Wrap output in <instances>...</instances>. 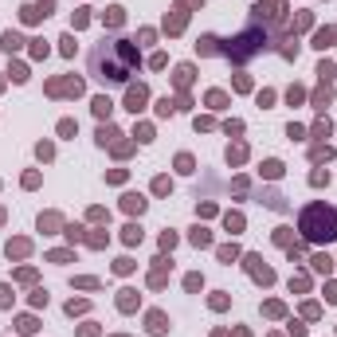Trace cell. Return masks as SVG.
Segmentation results:
<instances>
[{
    "mask_svg": "<svg viewBox=\"0 0 337 337\" xmlns=\"http://www.w3.org/2000/svg\"><path fill=\"white\" fill-rule=\"evenodd\" d=\"M137 67H141L137 43L126 40V36H102L94 43V51H90V75L102 86H129Z\"/></svg>",
    "mask_w": 337,
    "mask_h": 337,
    "instance_id": "obj_1",
    "label": "cell"
},
{
    "mask_svg": "<svg viewBox=\"0 0 337 337\" xmlns=\"http://www.w3.org/2000/svg\"><path fill=\"white\" fill-rule=\"evenodd\" d=\"M298 231H302V239H310V243H334L337 239V208L322 204V200L306 204V208L298 212Z\"/></svg>",
    "mask_w": 337,
    "mask_h": 337,
    "instance_id": "obj_2",
    "label": "cell"
},
{
    "mask_svg": "<svg viewBox=\"0 0 337 337\" xmlns=\"http://www.w3.org/2000/svg\"><path fill=\"white\" fill-rule=\"evenodd\" d=\"M271 47V36L259 28V24H251V28H243L235 40H220V55H227L231 63H247V59L263 55Z\"/></svg>",
    "mask_w": 337,
    "mask_h": 337,
    "instance_id": "obj_3",
    "label": "cell"
},
{
    "mask_svg": "<svg viewBox=\"0 0 337 337\" xmlns=\"http://www.w3.org/2000/svg\"><path fill=\"white\" fill-rule=\"evenodd\" d=\"M145 102H149V86H145V83H129L122 106H126L129 114H141V110H145Z\"/></svg>",
    "mask_w": 337,
    "mask_h": 337,
    "instance_id": "obj_4",
    "label": "cell"
},
{
    "mask_svg": "<svg viewBox=\"0 0 337 337\" xmlns=\"http://www.w3.org/2000/svg\"><path fill=\"white\" fill-rule=\"evenodd\" d=\"M51 16V4H24L20 8V20L24 24H40V20H47Z\"/></svg>",
    "mask_w": 337,
    "mask_h": 337,
    "instance_id": "obj_5",
    "label": "cell"
},
{
    "mask_svg": "<svg viewBox=\"0 0 337 337\" xmlns=\"http://www.w3.org/2000/svg\"><path fill=\"white\" fill-rule=\"evenodd\" d=\"M247 271L263 282V286H267V282H275V271H271V267H263V259H259V255H247Z\"/></svg>",
    "mask_w": 337,
    "mask_h": 337,
    "instance_id": "obj_6",
    "label": "cell"
},
{
    "mask_svg": "<svg viewBox=\"0 0 337 337\" xmlns=\"http://www.w3.org/2000/svg\"><path fill=\"white\" fill-rule=\"evenodd\" d=\"M102 24H106V28H122V24H126V8H122V4H110V8L102 12Z\"/></svg>",
    "mask_w": 337,
    "mask_h": 337,
    "instance_id": "obj_7",
    "label": "cell"
},
{
    "mask_svg": "<svg viewBox=\"0 0 337 337\" xmlns=\"http://www.w3.org/2000/svg\"><path fill=\"white\" fill-rule=\"evenodd\" d=\"M122 208H126L129 216H133V212L141 216V212H145V196H141V192H126V196H122Z\"/></svg>",
    "mask_w": 337,
    "mask_h": 337,
    "instance_id": "obj_8",
    "label": "cell"
},
{
    "mask_svg": "<svg viewBox=\"0 0 337 337\" xmlns=\"http://www.w3.org/2000/svg\"><path fill=\"white\" fill-rule=\"evenodd\" d=\"M145 322H149L145 330H149V334H153V337H161V334H165V330H168V322H165V314H161V310H153V314H149Z\"/></svg>",
    "mask_w": 337,
    "mask_h": 337,
    "instance_id": "obj_9",
    "label": "cell"
},
{
    "mask_svg": "<svg viewBox=\"0 0 337 337\" xmlns=\"http://www.w3.org/2000/svg\"><path fill=\"white\" fill-rule=\"evenodd\" d=\"M196 51H200V55H220V40H216V36H200Z\"/></svg>",
    "mask_w": 337,
    "mask_h": 337,
    "instance_id": "obj_10",
    "label": "cell"
},
{
    "mask_svg": "<svg viewBox=\"0 0 337 337\" xmlns=\"http://www.w3.org/2000/svg\"><path fill=\"white\" fill-rule=\"evenodd\" d=\"M334 43H337V32H334V28H322V32L314 36V47H322V51H326V47H334Z\"/></svg>",
    "mask_w": 337,
    "mask_h": 337,
    "instance_id": "obj_11",
    "label": "cell"
},
{
    "mask_svg": "<svg viewBox=\"0 0 337 337\" xmlns=\"http://www.w3.org/2000/svg\"><path fill=\"white\" fill-rule=\"evenodd\" d=\"M0 47L12 55V51H20L24 47V40H20V32H4V40H0Z\"/></svg>",
    "mask_w": 337,
    "mask_h": 337,
    "instance_id": "obj_12",
    "label": "cell"
},
{
    "mask_svg": "<svg viewBox=\"0 0 337 337\" xmlns=\"http://www.w3.org/2000/svg\"><path fill=\"white\" fill-rule=\"evenodd\" d=\"M110 110H114L110 94H98V98H94V118H110Z\"/></svg>",
    "mask_w": 337,
    "mask_h": 337,
    "instance_id": "obj_13",
    "label": "cell"
},
{
    "mask_svg": "<svg viewBox=\"0 0 337 337\" xmlns=\"http://www.w3.org/2000/svg\"><path fill=\"white\" fill-rule=\"evenodd\" d=\"M188 239H192L196 247H212V231H208V227H192V235H188Z\"/></svg>",
    "mask_w": 337,
    "mask_h": 337,
    "instance_id": "obj_14",
    "label": "cell"
},
{
    "mask_svg": "<svg viewBox=\"0 0 337 337\" xmlns=\"http://www.w3.org/2000/svg\"><path fill=\"white\" fill-rule=\"evenodd\" d=\"M28 251H32V243H28V239H12V243H8V259H12V255H16V259H24Z\"/></svg>",
    "mask_w": 337,
    "mask_h": 337,
    "instance_id": "obj_15",
    "label": "cell"
},
{
    "mask_svg": "<svg viewBox=\"0 0 337 337\" xmlns=\"http://www.w3.org/2000/svg\"><path fill=\"white\" fill-rule=\"evenodd\" d=\"M118 137H122V133H118L114 126H98V145H114Z\"/></svg>",
    "mask_w": 337,
    "mask_h": 337,
    "instance_id": "obj_16",
    "label": "cell"
},
{
    "mask_svg": "<svg viewBox=\"0 0 337 337\" xmlns=\"http://www.w3.org/2000/svg\"><path fill=\"white\" fill-rule=\"evenodd\" d=\"M310 263H314V271H318V275H330V271H334V259H330V255H314Z\"/></svg>",
    "mask_w": 337,
    "mask_h": 337,
    "instance_id": "obj_17",
    "label": "cell"
},
{
    "mask_svg": "<svg viewBox=\"0 0 337 337\" xmlns=\"http://www.w3.org/2000/svg\"><path fill=\"white\" fill-rule=\"evenodd\" d=\"M122 239H126L129 247H133V243H141V227H137V224H126V227H122Z\"/></svg>",
    "mask_w": 337,
    "mask_h": 337,
    "instance_id": "obj_18",
    "label": "cell"
},
{
    "mask_svg": "<svg viewBox=\"0 0 337 337\" xmlns=\"http://www.w3.org/2000/svg\"><path fill=\"white\" fill-rule=\"evenodd\" d=\"M16 330H20V334H36V330H40V322H36L32 314H24V318L16 322Z\"/></svg>",
    "mask_w": 337,
    "mask_h": 337,
    "instance_id": "obj_19",
    "label": "cell"
},
{
    "mask_svg": "<svg viewBox=\"0 0 337 337\" xmlns=\"http://www.w3.org/2000/svg\"><path fill=\"white\" fill-rule=\"evenodd\" d=\"M208 106H212V110H224V106H227V94H224V90H208Z\"/></svg>",
    "mask_w": 337,
    "mask_h": 337,
    "instance_id": "obj_20",
    "label": "cell"
},
{
    "mask_svg": "<svg viewBox=\"0 0 337 337\" xmlns=\"http://www.w3.org/2000/svg\"><path fill=\"white\" fill-rule=\"evenodd\" d=\"M279 55H282V59H298V40H282Z\"/></svg>",
    "mask_w": 337,
    "mask_h": 337,
    "instance_id": "obj_21",
    "label": "cell"
},
{
    "mask_svg": "<svg viewBox=\"0 0 337 337\" xmlns=\"http://www.w3.org/2000/svg\"><path fill=\"white\" fill-rule=\"evenodd\" d=\"M224 224H227V231L235 235V231H243V216H239V212H227V216H224Z\"/></svg>",
    "mask_w": 337,
    "mask_h": 337,
    "instance_id": "obj_22",
    "label": "cell"
},
{
    "mask_svg": "<svg viewBox=\"0 0 337 337\" xmlns=\"http://www.w3.org/2000/svg\"><path fill=\"white\" fill-rule=\"evenodd\" d=\"M86 24H90V12H86V8H79V12L71 16V28L79 32V28H86Z\"/></svg>",
    "mask_w": 337,
    "mask_h": 337,
    "instance_id": "obj_23",
    "label": "cell"
},
{
    "mask_svg": "<svg viewBox=\"0 0 337 337\" xmlns=\"http://www.w3.org/2000/svg\"><path fill=\"white\" fill-rule=\"evenodd\" d=\"M188 83H192V67L180 63V67H176V86H188Z\"/></svg>",
    "mask_w": 337,
    "mask_h": 337,
    "instance_id": "obj_24",
    "label": "cell"
},
{
    "mask_svg": "<svg viewBox=\"0 0 337 337\" xmlns=\"http://www.w3.org/2000/svg\"><path fill=\"white\" fill-rule=\"evenodd\" d=\"M330 98H334V94H330V86H322V90L314 94V110H326V106H330Z\"/></svg>",
    "mask_w": 337,
    "mask_h": 337,
    "instance_id": "obj_25",
    "label": "cell"
},
{
    "mask_svg": "<svg viewBox=\"0 0 337 337\" xmlns=\"http://www.w3.org/2000/svg\"><path fill=\"white\" fill-rule=\"evenodd\" d=\"M133 294H137V290H122V298H118V306H122L126 314H129V310L137 306V298H133Z\"/></svg>",
    "mask_w": 337,
    "mask_h": 337,
    "instance_id": "obj_26",
    "label": "cell"
},
{
    "mask_svg": "<svg viewBox=\"0 0 337 337\" xmlns=\"http://www.w3.org/2000/svg\"><path fill=\"white\" fill-rule=\"evenodd\" d=\"M180 28H184V12H176L172 20H168V16H165V32H172V36H176Z\"/></svg>",
    "mask_w": 337,
    "mask_h": 337,
    "instance_id": "obj_27",
    "label": "cell"
},
{
    "mask_svg": "<svg viewBox=\"0 0 337 337\" xmlns=\"http://www.w3.org/2000/svg\"><path fill=\"white\" fill-rule=\"evenodd\" d=\"M59 133H63V137H75V133H79V122L63 118V122H59Z\"/></svg>",
    "mask_w": 337,
    "mask_h": 337,
    "instance_id": "obj_28",
    "label": "cell"
},
{
    "mask_svg": "<svg viewBox=\"0 0 337 337\" xmlns=\"http://www.w3.org/2000/svg\"><path fill=\"white\" fill-rule=\"evenodd\" d=\"M153 192H157V196L172 192V180H168V176H157V180H153Z\"/></svg>",
    "mask_w": 337,
    "mask_h": 337,
    "instance_id": "obj_29",
    "label": "cell"
},
{
    "mask_svg": "<svg viewBox=\"0 0 337 337\" xmlns=\"http://www.w3.org/2000/svg\"><path fill=\"white\" fill-rule=\"evenodd\" d=\"M302 98H306V90H302V86H290V90H286V102H290V106H298Z\"/></svg>",
    "mask_w": 337,
    "mask_h": 337,
    "instance_id": "obj_30",
    "label": "cell"
},
{
    "mask_svg": "<svg viewBox=\"0 0 337 337\" xmlns=\"http://www.w3.org/2000/svg\"><path fill=\"white\" fill-rule=\"evenodd\" d=\"M243 157H247V149H243V145H231V149H227V161H231V165H239Z\"/></svg>",
    "mask_w": 337,
    "mask_h": 337,
    "instance_id": "obj_31",
    "label": "cell"
},
{
    "mask_svg": "<svg viewBox=\"0 0 337 337\" xmlns=\"http://www.w3.org/2000/svg\"><path fill=\"white\" fill-rule=\"evenodd\" d=\"M310 157H314V161H330L334 153H330V145H314V149H310Z\"/></svg>",
    "mask_w": 337,
    "mask_h": 337,
    "instance_id": "obj_32",
    "label": "cell"
},
{
    "mask_svg": "<svg viewBox=\"0 0 337 337\" xmlns=\"http://www.w3.org/2000/svg\"><path fill=\"white\" fill-rule=\"evenodd\" d=\"M263 176H271V180L282 176V161H267V165H263Z\"/></svg>",
    "mask_w": 337,
    "mask_h": 337,
    "instance_id": "obj_33",
    "label": "cell"
},
{
    "mask_svg": "<svg viewBox=\"0 0 337 337\" xmlns=\"http://www.w3.org/2000/svg\"><path fill=\"white\" fill-rule=\"evenodd\" d=\"M157 114H161V118L176 114V102H172V98H161V102H157Z\"/></svg>",
    "mask_w": 337,
    "mask_h": 337,
    "instance_id": "obj_34",
    "label": "cell"
},
{
    "mask_svg": "<svg viewBox=\"0 0 337 337\" xmlns=\"http://www.w3.org/2000/svg\"><path fill=\"white\" fill-rule=\"evenodd\" d=\"M8 75H12L16 83H28V67H20V63H16V67H8Z\"/></svg>",
    "mask_w": 337,
    "mask_h": 337,
    "instance_id": "obj_35",
    "label": "cell"
},
{
    "mask_svg": "<svg viewBox=\"0 0 337 337\" xmlns=\"http://www.w3.org/2000/svg\"><path fill=\"white\" fill-rule=\"evenodd\" d=\"M0 306H4V310L12 306V286H8V282H0Z\"/></svg>",
    "mask_w": 337,
    "mask_h": 337,
    "instance_id": "obj_36",
    "label": "cell"
},
{
    "mask_svg": "<svg viewBox=\"0 0 337 337\" xmlns=\"http://www.w3.org/2000/svg\"><path fill=\"white\" fill-rule=\"evenodd\" d=\"M318 75H322V83H330V79L337 75V67H334V63H322V67H318Z\"/></svg>",
    "mask_w": 337,
    "mask_h": 337,
    "instance_id": "obj_37",
    "label": "cell"
},
{
    "mask_svg": "<svg viewBox=\"0 0 337 337\" xmlns=\"http://www.w3.org/2000/svg\"><path fill=\"white\" fill-rule=\"evenodd\" d=\"M176 172H192V157H188V153L176 157Z\"/></svg>",
    "mask_w": 337,
    "mask_h": 337,
    "instance_id": "obj_38",
    "label": "cell"
},
{
    "mask_svg": "<svg viewBox=\"0 0 337 337\" xmlns=\"http://www.w3.org/2000/svg\"><path fill=\"white\" fill-rule=\"evenodd\" d=\"M133 137H137V141H153V129H149V126H137Z\"/></svg>",
    "mask_w": 337,
    "mask_h": 337,
    "instance_id": "obj_39",
    "label": "cell"
},
{
    "mask_svg": "<svg viewBox=\"0 0 337 337\" xmlns=\"http://www.w3.org/2000/svg\"><path fill=\"white\" fill-rule=\"evenodd\" d=\"M36 153H40L43 161H51V157H55V145H47V141H40V149H36Z\"/></svg>",
    "mask_w": 337,
    "mask_h": 337,
    "instance_id": "obj_40",
    "label": "cell"
},
{
    "mask_svg": "<svg viewBox=\"0 0 337 337\" xmlns=\"http://www.w3.org/2000/svg\"><path fill=\"white\" fill-rule=\"evenodd\" d=\"M310 184H314V188H322V184H330V172H322V168H318V172L310 176Z\"/></svg>",
    "mask_w": 337,
    "mask_h": 337,
    "instance_id": "obj_41",
    "label": "cell"
},
{
    "mask_svg": "<svg viewBox=\"0 0 337 337\" xmlns=\"http://www.w3.org/2000/svg\"><path fill=\"white\" fill-rule=\"evenodd\" d=\"M114 271H118V275H129V271H133V259H118Z\"/></svg>",
    "mask_w": 337,
    "mask_h": 337,
    "instance_id": "obj_42",
    "label": "cell"
},
{
    "mask_svg": "<svg viewBox=\"0 0 337 337\" xmlns=\"http://www.w3.org/2000/svg\"><path fill=\"white\" fill-rule=\"evenodd\" d=\"M106 180H110V184H122V180H126V168H110Z\"/></svg>",
    "mask_w": 337,
    "mask_h": 337,
    "instance_id": "obj_43",
    "label": "cell"
},
{
    "mask_svg": "<svg viewBox=\"0 0 337 337\" xmlns=\"http://www.w3.org/2000/svg\"><path fill=\"white\" fill-rule=\"evenodd\" d=\"M184 286H188V290H192V294H196V290H200V286H204V279H200V275H188V279H184Z\"/></svg>",
    "mask_w": 337,
    "mask_h": 337,
    "instance_id": "obj_44",
    "label": "cell"
},
{
    "mask_svg": "<svg viewBox=\"0 0 337 337\" xmlns=\"http://www.w3.org/2000/svg\"><path fill=\"white\" fill-rule=\"evenodd\" d=\"M79 290H98V279H75Z\"/></svg>",
    "mask_w": 337,
    "mask_h": 337,
    "instance_id": "obj_45",
    "label": "cell"
},
{
    "mask_svg": "<svg viewBox=\"0 0 337 337\" xmlns=\"http://www.w3.org/2000/svg\"><path fill=\"white\" fill-rule=\"evenodd\" d=\"M59 43H63V55H75V36H63Z\"/></svg>",
    "mask_w": 337,
    "mask_h": 337,
    "instance_id": "obj_46",
    "label": "cell"
},
{
    "mask_svg": "<svg viewBox=\"0 0 337 337\" xmlns=\"http://www.w3.org/2000/svg\"><path fill=\"white\" fill-rule=\"evenodd\" d=\"M286 133H290V137H298V141H302V137H306V129H302V126H298V122H290V126H286Z\"/></svg>",
    "mask_w": 337,
    "mask_h": 337,
    "instance_id": "obj_47",
    "label": "cell"
},
{
    "mask_svg": "<svg viewBox=\"0 0 337 337\" xmlns=\"http://www.w3.org/2000/svg\"><path fill=\"white\" fill-rule=\"evenodd\" d=\"M32 306H47V290H43V286L32 294Z\"/></svg>",
    "mask_w": 337,
    "mask_h": 337,
    "instance_id": "obj_48",
    "label": "cell"
},
{
    "mask_svg": "<svg viewBox=\"0 0 337 337\" xmlns=\"http://www.w3.org/2000/svg\"><path fill=\"white\" fill-rule=\"evenodd\" d=\"M67 314H86V302L79 298V302H67Z\"/></svg>",
    "mask_w": 337,
    "mask_h": 337,
    "instance_id": "obj_49",
    "label": "cell"
},
{
    "mask_svg": "<svg viewBox=\"0 0 337 337\" xmlns=\"http://www.w3.org/2000/svg\"><path fill=\"white\" fill-rule=\"evenodd\" d=\"M220 259H224V263H231V259H239V251H235V247H220Z\"/></svg>",
    "mask_w": 337,
    "mask_h": 337,
    "instance_id": "obj_50",
    "label": "cell"
},
{
    "mask_svg": "<svg viewBox=\"0 0 337 337\" xmlns=\"http://www.w3.org/2000/svg\"><path fill=\"white\" fill-rule=\"evenodd\" d=\"M314 137H330V122H318L314 126Z\"/></svg>",
    "mask_w": 337,
    "mask_h": 337,
    "instance_id": "obj_51",
    "label": "cell"
},
{
    "mask_svg": "<svg viewBox=\"0 0 337 337\" xmlns=\"http://www.w3.org/2000/svg\"><path fill=\"white\" fill-rule=\"evenodd\" d=\"M32 55H36V59H43V55H47V43H43V40H36V47H32Z\"/></svg>",
    "mask_w": 337,
    "mask_h": 337,
    "instance_id": "obj_52",
    "label": "cell"
},
{
    "mask_svg": "<svg viewBox=\"0 0 337 337\" xmlns=\"http://www.w3.org/2000/svg\"><path fill=\"white\" fill-rule=\"evenodd\" d=\"M326 298H330V302L337 306V286H334V282H330V290H326Z\"/></svg>",
    "mask_w": 337,
    "mask_h": 337,
    "instance_id": "obj_53",
    "label": "cell"
},
{
    "mask_svg": "<svg viewBox=\"0 0 337 337\" xmlns=\"http://www.w3.org/2000/svg\"><path fill=\"white\" fill-rule=\"evenodd\" d=\"M0 220H4V212H0Z\"/></svg>",
    "mask_w": 337,
    "mask_h": 337,
    "instance_id": "obj_54",
    "label": "cell"
}]
</instances>
